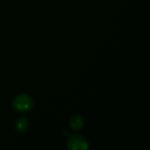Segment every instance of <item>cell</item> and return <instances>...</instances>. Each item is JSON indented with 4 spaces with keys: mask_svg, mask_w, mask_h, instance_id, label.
Here are the masks:
<instances>
[{
    "mask_svg": "<svg viewBox=\"0 0 150 150\" xmlns=\"http://www.w3.org/2000/svg\"><path fill=\"white\" fill-rule=\"evenodd\" d=\"M13 106L15 110L18 112H27L30 109H32L33 100L29 96L22 94L15 98V100L13 101Z\"/></svg>",
    "mask_w": 150,
    "mask_h": 150,
    "instance_id": "1",
    "label": "cell"
},
{
    "mask_svg": "<svg viewBox=\"0 0 150 150\" xmlns=\"http://www.w3.org/2000/svg\"><path fill=\"white\" fill-rule=\"evenodd\" d=\"M69 147L71 149H85L88 142L82 135H72L69 140Z\"/></svg>",
    "mask_w": 150,
    "mask_h": 150,
    "instance_id": "2",
    "label": "cell"
},
{
    "mask_svg": "<svg viewBox=\"0 0 150 150\" xmlns=\"http://www.w3.org/2000/svg\"><path fill=\"white\" fill-rule=\"evenodd\" d=\"M83 125V120L80 115H75L70 120V127L74 130H79Z\"/></svg>",
    "mask_w": 150,
    "mask_h": 150,
    "instance_id": "3",
    "label": "cell"
},
{
    "mask_svg": "<svg viewBox=\"0 0 150 150\" xmlns=\"http://www.w3.org/2000/svg\"><path fill=\"white\" fill-rule=\"evenodd\" d=\"M28 127V121L25 118H19L16 122V129L18 132H25Z\"/></svg>",
    "mask_w": 150,
    "mask_h": 150,
    "instance_id": "4",
    "label": "cell"
}]
</instances>
